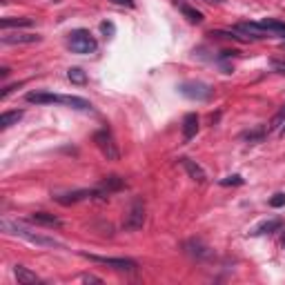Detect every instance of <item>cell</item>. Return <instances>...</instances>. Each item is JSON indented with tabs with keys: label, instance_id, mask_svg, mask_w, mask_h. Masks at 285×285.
Masks as SVG:
<instances>
[{
	"label": "cell",
	"instance_id": "cell-1",
	"mask_svg": "<svg viewBox=\"0 0 285 285\" xmlns=\"http://www.w3.org/2000/svg\"><path fill=\"white\" fill-rule=\"evenodd\" d=\"M0 227H3V232L12 234V236H18V239H25V241H29V243H34L38 247H53V250H63V247H65L63 243H58L56 239H51V236L40 234V232H36V230L27 227L25 223H16V220L5 218L3 223H0Z\"/></svg>",
	"mask_w": 285,
	"mask_h": 285
},
{
	"label": "cell",
	"instance_id": "cell-2",
	"mask_svg": "<svg viewBox=\"0 0 285 285\" xmlns=\"http://www.w3.org/2000/svg\"><path fill=\"white\" fill-rule=\"evenodd\" d=\"M67 47L74 53L87 56V53H94L96 49H98V42H96V38L87 29H74L72 34L67 36Z\"/></svg>",
	"mask_w": 285,
	"mask_h": 285
},
{
	"label": "cell",
	"instance_id": "cell-3",
	"mask_svg": "<svg viewBox=\"0 0 285 285\" xmlns=\"http://www.w3.org/2000/svg\"><path fill=\"white\" fill-rule=\"evenodd\" d=\"M94 143L96 147L100 149V154L105 156L107 160H118L121 158V152H118V145L114 141V134L109 130H98L94 134Z\"/></svg>",
	"mask_w": 285,
	"mask_h": 285
},
{
	"label": "cell",
	"instance_id": "cell-4",
	"mask_svg": "<svg viewBox=\"0 0 285 285\" xmlns=\"http://www.w3.org/2000/svg\"><path fill=\"white\" fill-rule=\"evenodd\" d=\"M179 91L190 100H209L214 94V89L207 83H201V80H185V83L179 85Z\"/></svg>",
	"mask_w": 285,
	"mask_h": 285
},
{
	"label": "cell",
	"instance_id": "cell-5",
	"mask_svg": "<svg viewBox=\"0 0 285 285\" xmlns=\"http://www.w3.org/2000/svg\"><path fill=\"white\" fill-rule=\"evenodd\" d=\"M80 256L85 259L94 261V263H100V265H107L111 270H118V272H134L138 267V263L134 259H114V256H96V254H87V252H80Z\"/></svg>",
	"mask_w": 285,
	"mask_h": 285
},
{
	"label": "cell",
	"instance_id": "cell-6",
	"mask_svg": "<svg viewBox=\"0 0 285 285\" xmlns=\"http://www.w3.org/2000/svg\"><path fill=\"white\" fill-rule=\"evenodd\" d=\"M145 223V203L143 198H134L125 216V230H141Z\"/></svg>",
	"mask_w": 285,
	"mask_h": 285
},
{
	"label": "cell",
	"instance_id": "cell-7",
	"mask_svg": "<svg viewBox=\"0 0 285 285\" xmlns=\"http://www.w3.org/2000/svg\"><path fill=\"white\" fill-rule=\"evenodd\" d=\"M94 196L105 198L100 190H76V192H67V194H56V196H53V201L61 203V205H65V207H69V205H76V203L85 201V198H94Z\"/></svg>",
	"mask_w": 285,
	"mask_h": 285
},
{
	"label": "cell",
	"instance_id": "cell-8",
	"mask_svg": "<svg viewBox=\"0 0 285 285\" xmlns=\"http://www.w3.org/2000/svg\"><path fill=\"white\" fill-rule=\"evenodd\" d=\"M27 103H31V105H61V94H51V91H29V94H27Z\"/></svg>",
	"mask_w": 285,
	"mask_h": 285
},
{
	"label": "cell",
	"instance_id": "cell-9",
	"mask_svg": "<svg viewBox=\"0 0 285 285\" xmlns=\"http://www.w3.org/2000/svg\"><path fill=\"white\" fill-rule=\"evenodd\" d=\"M179 163L185 167V172L190 174V179H194L196 183H205L207 181V174H205V169L201 167L198 163H194L192 158H187V156H183V158H179Z\"/></svg>",
	"mask_w": 285,
	"mask_h": 285
},
{
	"label": "cell",
	"instance_id": "cell-10",
	"mask_svg": "<svg viewBox=\"0 0 285 285\" xmlns=\"http://www.w3.org/2000/svg\"><path fill=\"white\" fill-rule=\"evenodd\" d=\"M27 220L34 225H42V227H61L63 225L61 218L53 216V214H47V212H34V214H29Z\"/></svg>",
	"mask_w": 285,
	"mask_h": 285
},
{
	"label": "cell",
	"instance_id": "cell-11",
	"mask_svg": "<svg viewBox=\"0 0 285 285\" xmlns=\"http://www.w3.org/2000/svg\"><path fill=\"white\" fill-rule=\"evenodd\" d=\"M283 220L281 218H267V220H261V223H256L254 227L250 230L252 236H261V234H272L276 232V230H281Z\"/></svg>",
	"mask_w": 285,
	"mask_h": 285
},
{
	"label": "cell",
	"instance_id": "cell-12",
	"mask_svg": "<svg viewBox=\"0 0 285 285\" xmlns=\"http://www.w3.org/2000/svg\"><path fill=\"white\" fill-rule=\"evenodd\" d=\"M5 45H34V42H40L38 34H5L3 36Z\"/></svg>",
	"mask_w": 285,
	"mask_h": 285
},
{
	"label": "cell",
	"instance_id": "cell-13",
	"mask_svg": "<svg viewBox=\"0 0 285 285\" xmlns=\"http://www.w3.org/2000/svg\"><path fill=\"white\" fill-rule=\"evenodd\" d=\"M123 187H125V181H123L121 176L111 174V176H105V179H103V183H100V187H98V190L103 192V196L107 198V194H111V192L123 190Z\"/></svg>",
	"mask_w": 285,
	"mask_h": 285
},
{
	"label": "cell",
	"instance_id": "cell-14",
	"mask_svg": "<svg viewBox=\"0 0 285 285\" xmlns=\"http://www.w3.org/2000/svg\"><path fill=\"white\" fill-rule=\"evenodd\" d=\"M198 132V116L196 114H187L183 118V141H192Z\"/></svg>",
	"mask_w": 285,
	"mask_h": 285
},
{
	"label": "cell",
	"instance_id": "cell-15",
	"mask_svg": "<svg viewBox=\"0 0 285 285\" xmlns=\"http://www.w3.org/2000/svg\"><path fill=\"white\" fill-rule=\"evenodd\" d=\"M61 105H67L78 111H91V103L87 98H80V96H63L61 94Z\"/></svg>",
	"mask_w": 285,
	"mask_h": 285
},
{
	"label": "cell",
	"instance_id": "cell-16",
	"mask_svg": "<svg viewBox=\"0 0 285 285\" xmlns=\"http://www.w3.org/2000/svg\"><path fill=\"white\" fill-rule=\"evenodd\" d=\"M236 31L245 34L247 38H265V36H270L267 31L261 29L259 23H239V25H236Z\"/></svg>",
	"mask_w": 285,
	"mask_h": 285
},
{
	"label": "cell",
	"instance_id": "cell-17",
	"mask_svg": "<svg viewBox=\"0 0 285 285\" xmlns=\"http://www.w3.org/2000/svg\"><path fill=\"white\" fill-rule=\"evenodd\" d=\"M259 27L272 36H281V38H285V23H281V20L265 18V20H259Z\"/></svg>",
	"mask_w": 285,
	"mask_h": 285
},
{
	"label": "cell",
	"instance_id": "cell-18",
	"mask_svg": "<svg viewBox=\"0 0 285 285\" xmlns=\"http://www.w3.org/2000/svg\"><path fill=\"white\" fill-rule=\"evenodd\" d=\"M176 7L181 9V14L185 16V18L190 20L192 25H201V23H203V14L198 12V9L190 7V5H185V3H183V0H176Z\"/></svg>",
	"mask_w": 285,
	"mask_h": 285
},
{
	"label": "cell",
	"instance_id": "cell-19",
	"mask_svg": "<svg viewBox=\"0 0 285 285\" xmlns=\"http://www.w3.org/2000/svg\"><path fill=\"white\" fill-rule=\"evenodd\" d=\"M14 276L18 278V283H23V285L40 283V278L36 276L34 272H29V270H27V267H23V265H16V267H14Z\"/></svg>",
	"mask_w": 285,
	"mask_h": 285
},
{
	"label": "cell",
	"instance_id": "cell-20",
	"mask_svg": "<svg viewBox=\"0 0 285 285\" xmlns=\"http://www.w3.org/2000/svg\"><path fill=\"white\" fill-rule=\"evenodd\" d=\"M23 118V109H16V111H3V116H0V130H9L12 125Z\"/></svg>",
	"mask_w": 285,
	"mask_h": 285
},
{
	"label": "cell",
	"instance_id": "cell-21",
	"mask_svg": "<svg viewBox=\"0 0 285 285\" xmlns=\"http://www.w3.org/2000/svg\"><path fill=\"white\" fill-rule=\"evenodd\" d=\"M187 252H190L192 256H196V259H205V256H209V250L205 245H201L198 241H187Z\"/></svg>",
	"mask_w": 285,
	"mask_h": 285
},
{
	"label": "cell",
	"instance_id": "cell-22",
	"mask_svg": "<svg viewBox=\"0 0 285 285\" xmlns=\"http://www.w3.org/2000/svg\"><path fill=\"white\" fill-rule=\"evenodd\" d=\"M29 25H34L31 18H3L0 20V27H3L5 31L12 29V27H29Z\"/></svg>",
	"mask_w": 285,
	"mask_h": 285
},
{
	"label": "cell",
	"instance_id": "cell-23",
	"mask_svg": "<svg viewBox=\"0 0 285 285\" xmlns=\"http://www.w3.org/2000/svg\"><path fill=\"white\" fill-rule=\"evenodd\" d=\"M67 78H69V83H74V85H85L87 83V74H85L80 67H69L67 69Z\"/></svg>",
	"mask_w": 285,
	"mask_h": 285
},
{
	"label": "cell",
	"instance_id": "cell-24",
	"mask_svg": "<svg viewBox=\"0 0 285 285\" xmlns=\"http://www.w3.org/2000/svg\"><path fill=\"white\" fill-rule=\"evenodd\" d=\"M263 136H265V130H254V132H245L243 134V138L245 141H250V143H259V141H263Z\"/></svg>",
	"mask_w": 285,
	"mask_h": 285
},
{
	"label": "cell",
	"instance_id": "cell-25",
	"mask_svg": "<svg viewBox=\"0 0 285 285\" xmlns=\"http://www.w3.org/2000/svg\"><path fill=\"white\" fill-rule=\"evenodd\" d=\"M243 176H239V174H232V176H225V179H220V185H225V187H230V185H243Z\"/></svg>",
	"mask_w": 285,
	"mask_h": 285
},
{
	"label": "cell",
	"instance_id": "cell-26",
	"mask_svg": "<svg viewBox=\"0 0 285 285\" xmlns=\"http://www.w3.org/2000/svg\"><path fill=\"white\" fill-rule=\"evenodd\" d=\"M285 123V105L281 107V111H278L276 116H274V121H272V130H278V127H281Z\"/></svg>",
	"mask_w": 285,
	"mask_h": 285
},
{
	"label": "cell",
	"instance_id": "cell-27",
	"mask_svg": "<svg viewBox=\"0 0 285 285\" xmlns=\"http://www.w3.org/2000/svg\"><path fill=\"white\" fill-rule=\"evenodd\" d=\"M100 31H103L105 36H114L116 27H114V23H109V20H103V23H100Z\"/></svg>",
	"mask_w": 285,
	"mask_h": 285
},
{
	"label": "cell",
	"instance_id": "cell-28",
	"mask_svg": "<svg viewBox=\"0 0 285 285\" xmlns=\"http://www.w3.org/2000/svg\"><path fill=\"white\" fill-rule=\"evenodd\" d=\"M285 205V194L283 192H278V194H274L270 198V207H283Z\"/></svg>",
	"mask_w": 285,
	"mask_h": 285
},
{
	"label": "cell",
	"instance_id": "cell-29",
	"mask_svg": "<svg viewBox=\"0 0 285 285\" xmlns=\"http://www.w3.org/2000/svg\"><path fill=\"white\" fill-rule=\"evenodd\" d=\"M114 5H123V7H134V0H109Z\"/></svg>",
	"mask_w": 285,
	"mask_h": 285
},
{
	"label": "cell",
	"instance_id": "cell-30",
	"mask_svg": "<svg viewBox=\"0 0 285 285\" xmlns=\"http://www.w3.org/2000/svg\"><path fill=\"white\" fill-rule=\"evenodd\" d=\"M272 67L276 69L278 74H285V63H278V61H274V63H272Z\"/></svg>",
	"mask_w": 285,
	"mask_h": 285
},
{
	"label": "cell",
	"instance_id": "cell-31",
	"mask_svg": "<svg viewBox=\"0 0 285 285\" xmlns=\"http://www.w3.org/2000/svg\"><path fill=\"white\" fill-rule=\"evenodd\" d=\"M83 281H85V283H100V278H98V276H91V274H85Z\"/></svg>",
	"mask_w": 285,
	"mask_h": 285
},
{
	"label": "cell",
	"instance_id": "cell-32",
	"mask_svg": "<svg viewBox=\"0 0 285 285\" xmlns=\"http://www.w3.org/2000/svg\"><path fill=\"white\" fill-rule=\"evenodd\" d=\"M7 74H9V69H7V67L0 69V76H3V78H7Z\"/></svg>",
	"mask_w": 285,
	"mask_h": 285
},
{
	"label": "cell",
	"instance_id": "cell-33",
	"mask_svg": "<svg viewBox=\"0 0 285 285\" xmlns=\"http://www.w3.org/2000/svg\"><path fill=\"white\" fill-rule=\"evenodd\" d=\"M205 3H223V0H205Z\"/></svg>",
	"mask_w": 285,
	"mask_h": 285
},
{
	"label": "cell",
	"instance_id": "cell-34",
	"mask_svg": "<svg viewBox=\"0 0 285 285\" xmlns=\"http://www.w3.org/2000/svg\"><path fill=\"white\" fill-rule=\"evenodd\" d=\"M283 247H285V239H283Z\"/></svg>",
	"mask_w": 285,
	"mask_h": 285
}]
</instances>
